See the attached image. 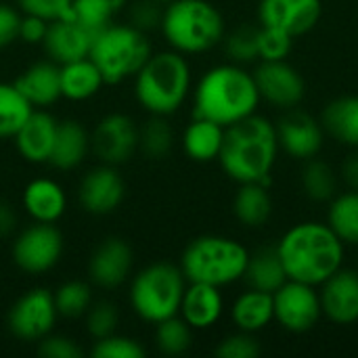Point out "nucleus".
<instances>
[{
	"instance_id": "nucleus-1",
	"label": "nucleus",
	"mask_w": 358,
	"mask_h": 358,
	"mask_svg": "<svg viewBox=\"0 0 358 358\" xmlns=\"http://www.w3.org/2000/svg\"><path fill=\"white\" fill-rule=\"evenodd\" d=\"M289 281L319 287L344 266L346 243L327 222H298L275 245Z\"/></svg>"
},
{
	"instance_id": "nucleus-2",
	"label": "nucleus",
	"mask_w": 358,
	"mask_h": 358,
	"mask_svg": "<svg viewBox=\"0 0 358 358\" xmlns=\"http://www.w3.org/2000/svg\"><path fill=\"white\" fill-rule=\"evenodd\" d=\"M279 155L277 126L264 115H250L224 130V143L218 155L222 172L235 182L273 185L271 172Z\"/></svg>"
},
{
	"instance_id": "nucleus-3",
	"label": "nucleus",
	"mask_w": 358,
	"mask_h": 358,
	"mask_svg": "<svg viewBox=\"0 0 358 358\" xmlns=\"http://www.w3.org/2000/svg\"><path fill=\"white\" fill-rule=\"evenodd\" d=\"M260 101L254 76L239 63H222L208 69L195 84L193 115L227 128L254 115Z\"/></svg>"
},
{
	"instance_id": "nucleus-4",
	"label": "nucleus",
	"mask_w": 358,
	"mask_h": 358,
	"mask_svg": "<svg viewBox=\"0 0 358 358\" xmlns=\"http://www.w3.org/2000/svg\"><path fill=\"white\" fill-rule=\"evenodd\" d=\"M193 73L187 57L174 48L151 52L134 76L136 103L149 115L176 113L191 94Z\"/></svg>"
},
{
	"instance_id": "nucleus-5",
	"label": "nucleus",
	"mask_w": 358,
	"mask_h": 358,
	"mask_svg": "<svg viewBox=\"0 0 358 358\" xmlns=\"http://www.w3.org/2000/svg\"><path fill=\"white\" fill-rule=\"evenodd\" d=\"M162 36L182 55H201L218 46L227 34L222 13L208 0H172L162 15Z\"/></svg>"
},
{
	"instance_id": "nucleus-6",
	"label": "nucleus",
	"mask_w": 358,
	"mask_h": 358,
	"mask_svg": "<svg viewBox=\"0 0 358 358\" xmlns=\"http://www.w3.org/2000/svg\"><path fill=\"white\" fill-rule=\"evenodd\" d=\"M248 260L250 250L241 241L224 235H201L182 250L178 266L189 283L224 287L243 279Z\"/></svg>"
},
{
	"instance_id": "nucleus-7",
	"label": "nucleus",
	"mask_w": 358,
	"mask_h": 358,
	"mask_svg": "<svg viewBox=\"0 0 358 358\" xmlns=\"http://www.w3.org/2000/svg\"><path fill=\"white\" fill-rule=\"evenodd\" d=\"M151 40L130 23H109L92 36L88 57L103 73L105 84H122L138 73L151 57Z\"/></svg>"
},
{
	"instance_id": "nucleus-8",
	"label": "nucleus",
	"mask_w": 358,
	"mask_h": 358,
	"mask_svg": "<svg viewBox=\"0 0 358 358\" xmlns=\"http://www.w3.org/2000/svg\"><path fill=\"white\" fill-rule=\"evenodd\" d=\"M187 283L180 266L153 262L134 275L128 292L130 308L141 321L157 325L178 315Z\"/></svg>"
},
{
	"instance_id": "nucleus-9",
	"label": "nucleus",
	"mask_w": 358,
	"mask_h": 358,
	"mask_svg": "<svg viewBox=\"0 0 358 358\" xmlns=\"http://www.w3.org/2000/svg\"><path fill=\"white\" fill-rule=\"evenodd\" d=\"M65 250L61 231L50 222H31L21 229L13 241L10 256L17 268L27 275H44L52 271Z\"/></svg>"
},
{
	"instance_id": "nucleus-10",
	"label": "nucleus",
	"mask_w": 358,
	"mask_h": 358,
	"mask_svg": "<svg viewBox=\"0 0 358 358\" xmlns=\"http://www.w3.org/2000/svg\"><path fill=\"white\" fill-rule=\"evenodd\" d=\"M59 313L55 296L46 287H31L10 306L6 315V327L13 338L21 342H40L52 334Z\"/></svg>"
},
{
	"instance_id": "nucleus-11",
	"label": "nucleus",
	"mask_w": 358,
	"mask_h": 358,
	"mask_svg": "<svg viewBox=\"0 0 358 358\" xmlns=\"http://www.w3.org/2000/svg\"><path fill=\"white\" fill-rule=\"evenodd\" d=\"M275 321L289 334H306L315 329L323 317L321 298L315 285L300 281H285L275 294Z\"/></svg>"
},
{
	"instance_id": "nucleus-12",
	"label": "nucleus",
	"mask_w": 358,
	"mask_h": 358,
	"mask_svg": "<svg viewBox=\"0 0 358 358\" xmlns=\"http://www.w3.org/2000/svg\"><path fill=\"white\" fill-rule=\"evenodd\" d=\"M138 124L126 113L103 115L90 132V153L101 164L122 166L138 151Z\"/></svg>"
},
{
	"instance_id": "nucleus-13",
	"label": "nucleus",
	"mask_w": 358,
	"mask_h": 358,
	"mask_svg": "<svg viewBox=\"0 0 358 358\" xmlns=\"http://www.w3.org/2000/svg\"><path fill=\"white\" fill-rule=\"evenodd\" d=\"M254 80L260 99L279 109H294L306 94V82L302 73L285 61H260L254 69Z\"/></svg>"
},
{
	"instance_id": "nucleus-14",
	"label": "nucleus",
	"mask_w": 358,
	"mask_h": 358,
	"mask_svg": "<svg viewBox=\"0 0 358 358\" xmlns=\"http://www.w3.org/2000/svg\"><path fill=\"white\" fill-rule=\"evenodd\" d=\"M126 197V182L115 166L101 164L84 174L78 187V199L84 212L92 216L113 214Z\"/></svg>"
},
{
	"instance_id": "nucleus-15",
	"label": "nucleus",
	"mask_w": 358,
	"mask_h": 358,
	"mask_svg": "<svg viewBox=\"0 0 358 358\" xmlns=\"http://www.w3.org/2000/svg\"><path fill=\"white\" fill-rule=\"evenodd\" d=\"M275 126L279 149H283L294 159H313L323 149L325 130L321 126V120L302 109H287V113H283V117Z\"/></svg>"
},
{
	"instance_id": "nucleus-16",
	"label": "nucleus",
	"mask_w": 358,
	"mask_h": 358,
	"mask_svg": "<svg viewBox=\"0 0 358 358\" xmlns=\"http://www.w3.org/2000/svg\"><path fill=\"white\" fill-rule=\"evenodd\" d=\"M321 15V0H260L258 4L260 25L283 29L294 38L313 31Z\"/></svg>"
},
{
	"instance_id": "nucleus-17",
	"label": "nucleus",
	"mask_w": 358,
	"mask_h": 358,
	"mask_svg": "<svg viewBox=\"0 0 358 358\" xmlns=\"http://www.w3.org/2000/svg\"><path fill=\"white\" fill-rule=\"evenodd\" d=\"M132 266H134L132 248L120 237H109L103 243H99L90 254L88 277L96 287L115 289L130 279Z\"/></svg>"
},
{
	"instance_id": "nucleus-18",
	"label": "nucleus",
	"mask_w": 358,
	"mask_h": 358,
	"mask_svg": "<svg viewBox=\"0 0 358 358\" xmlns=\"http://www.w3.org/2000/svg\"><path fill=\"white\" fill-rule=\"evenodd\" d=\"M319 287L323 317L336 325H355L358 321V271L342 266Z\"/></svg>"
},
{
	"instance_id": "nucleus-19",
	"label": "nucleus",
	"mask_w": 358,
	"mask_h": 358,
	"mask_svg": "<svg viewBox=\"0 0 358 358\" xmlns=\"http://www.w3.org/2000/svg\"><path fill=\"white\" fill-rule=\"evenodd\" d=\"M59 120L46 109H34L19 132L13 136L17 153L34 166L48 164L55 138H57Z\"/></svg>"
},
{
	"instance_id": "nucleus-20",
	"label": "nucleus",
	"mask_w": 358,
	"mask_h": 358,
	"mask_svg": "<svg viewBox=\"0 0 358 358\" xmlns=\"http://www.w3.org/2000/svg\"><path fill=\"white\" fill-rule=\"evenodd\" d=\"M90 44H92V34L84 29L80 23H76L71 17H65L48 23L42 48L50 61L63 65L88 57Z\"/></svg>"
},
{
	"instance_id": "nucleus-21",
	"label": "nucleus",
	"mask_w": 358,
	"mask_h": 358,
	"mask_svg": "<svg viewBox=\"0 0 358 358\" xmlns=\"http://www.w3.org/2000/svg\"><path fill=\"white\" fill-rule=\"evenodd\" d=\"M34 109H46L61 99V65L46 59L25 67L13 82Z\"/></svg>"
},
{
	"instance_id": "nucleus-22",
	"label": "nucleus",
	"mask_w": 358,
	"mask_h": 358,
	"mask_svg": "<svg viewBox=\"0 0 358 358\" xmlns=\"http://www.w3.org/2000/svg\"><path fill=\"white\" fill-rule=\"evenodd\" d=\"M21 206L31 222L55 224L67 212V193L55 178L40 176L25 185Z\"/></svg>"
},
{
	"instance_id": "nucleus-23",
	"label": "nucleus",
	"mask_w": 358,
	"mask_h": 358,
	"mask_svg": "<svg viewBox=\"0 0 358 358\" xmlns=\"http://www.w3.org/2000/svg\"><path fill=\"white\" fill-rule=\"evenodd\" d=\"M224 313V298L220 287L208 283H187L178 315L193 331L214 327Z\"/></svg>"
},
{
	"instance_id": "nucleus-24",
	"label": "nucleus",
	"mask_w": 358,
	"mask_h": 358,
	"mask_svg": "<svg viewBox=\"0 0 358 358\" xmlns=\"http://www.w3.org/2000/svg\"><path fill=\"white\" fill-rule=\"evenodd\" d=\"M90 153V132L78 120H63L57 128L48 164L57 170H76Z\"/></svg>"
},
{
	"instance_id": "nucleus-25",
	"label": "nucleus",
	"mask_w": 358,
	"mask_h": 358,
	"mask_svg": "<svg viewBox=\"0 0 358 358\" xmlns=\"http://www.w3.org/2000/svg\"><path fill=\"white\" fill-rule=\"evenodd\" d=\"M231 321L239 331L258 334L275 321L273 294L248 287L231 306Z\"/></svg>"
},
{
	"instance_id": "nucleus-26",
	"label": "nucleus",
	"mask_w": 358,
	"mask_h": 358,
	"mask_svg": "<svg viewBox=\"0 0 358 358\" xmlns=\"http://www.w3.org/2000/svg\"><path fill=\"white\" fill-rule=\"evenodd\" d=\"M103 86V73L90 57L61 65V99H67L71 103H84L96 96Z\"/></svg>"
},
{
	"instance_id": "nucleus-27",
	"label": "nucleus",
	"mask_w": 358,
	"mask_h": 358,
	"mask_svg": "<svg viewBox=\"0 0 358 358\" xmlns=\"http://www.w3.org/2000/svg\"><path fill=\"white\" fill-rule=\"evenodd\" d=\"M321 126L340 145L358 149V94H344L327 103L321 113Z\"/></svg>"
},
{
	"instance_id": "nucleus-28",
	"label": "nucleus",
	"mask_w": 358,
	"mask_h": 358,
	"mask_svg": "<svg viewBox=\"0 0 358 358\" xmlns=\"http://www.w3.org/2000/svg\"><path fill=\"white\" fill-rule=\"evenodd\" d=\"M224 126L208 120V117H195L182 132V149L189 159L208 164L218 159L222 143H224Z\"/></svg>"
},
{
	"instance_id": "nucleus-29",
	"label": "nucleus",
	"mask_w": 358,
	"mask_h": 358,
	"mask_svg": "<svg viewBox=\"0 0 358 358\" xmlns=\"http://www.w3.org/2000/svg\"><path fill=\"white\" fill-rule=\"evenodd\" d=\"M233 214L248 229H260L273 214L268 187L262 182H241L233 197Z\"/></svg>"
},
{
	"instance_id": "nucleus-30",
	"label": "nucleus",
	"mask_w": 358,
	"mask_h": 358,
	"mask_svg": "<svg viewBox=\"0 0 358 358\" xmlns=\"http://www.w3.org/2000/svg\"><path fill=\"white\" fill-rule=\"evenodd\" d=\"M243 279L254 289L275 294L287 281V275H285V268L277 254V248H262V250H256L254 254H250Z\"/></svg>"
},
{
	"instance_id": "nucleus-31",
	"label": "nucleus",
	"mask_w": 358,
	"mask_h": 358,
	"mask_svg": "<svg viewBox=\"0 0 358 358\" xmlns=\"http://www.w3.org/2000/svg\"><path fill=\"white\" fill-rule=\"evenodd\" d=\"M327 224L346 245H358V191L350 189L331 199Z\"/></svg>"
},
{
	"instance_id": "nucleus-32",
	"label": "nucleus",
	"mask_w": 358,
	"mask_h": 358,
	"mask_svg": "<svg viewBox=\"0 0 358 358\" xmlns=\"http://www.w3.org/2000/svg\"><path fill=\"white\" fill-rule=\"evenodd\" d=\"M34 111L13 82H0V141L13 138Z\"/></svg>"
},
{
	"instance_id": "nucleus-33",
	"label": "nucleus",
	"mask_w": 358,
	"mask_h": 358,
	"mask_svg": "<svg viewBox=\"0 0 358 358\" xmlns=\"http://www.w3.org/2000/svg\"><path fill=\"white\" fill-rule=\"evenodd\" d=\"M174 147V130L166 115H149L138 128V151L149 159H164Z\"/></svg>"
},
{
	"instance_id": "nucleus-34",
	"label": "nucleus",
	"mask_w": 358,
	"mask_h": 358,
	"mask_svg": "<svg viewBox=\"0 0 358 358\" xmlns=\"http://www.w3.org/2000/svg\"><path fill=\"white\" fill-rule=\"evenodd\" d=\"M302 191L313 201H331L338 191V176L334 168L317 157L306 159L302 170Z\"/></svg>"
},
{
	"instance_id": "nucleus-35",
	"label": "nucleus",
	"mask_w": 358,
	"mask_h": 358,
	"mask_svg": "<svg viewBox=\"0 0 358 358\" xmlns=\"http://www.w3.org/2000/svg\"><path fill=\"white\" fill-rule=\"evenodd\" d=\"M55 306L63 319H80L88 313L92 304V289L86 281L71 279L61 283L55 292Z\"/></svg>"
},
{
	"instance_id": "nucleus-36",
	"label": "nucleus",
	"mask_w": 358,
	"mask_h": 358,
	"mask_svg": "<svg viewBox=\"0 0 358 358\" xmlns=\"http://www.w3.org/2000/svg\"><path fill=\"white\" fill-rule=\"evenodd\" d=\"M193 344V329L189 323L176 315L155 325V346L166 357H180Z\"/></svg>"
},
{
	"instance_id": "nucleus-37",
	"label": "nucleus",
	"mask_w": 358,
	"mask_h": 358,
	"mask_svg": "<svg viewBox=\"0 0 358 358\" xmlns=\"http://www.w3.org/2000/svg\"><path fill=\"white\" fill-rule=\"evenodd\" d=\"M258 36H260V25H239L231 34H224V52L231 59V63H250L258 59Z\"/></svg>"
},
{
	"instance_id": "nucleus-38",
	"label": "nucleus",
	"mask_w": 358,
	"mask_h": 358,
	"mask_svg": "<svg viewBox=\"0 0 358 358\" xmlns=\"http://www.w3.org/2000/svg\"><path fill=\"white\" fill-rule=\"evenodd\" d=\"M69 17L94 36L103 27L113 23L115 10L107 0H71Z\"/></svg>"
},
{
	"instance_id": "nucleus-39",
	"label": "nucleus",
	"mask_w": 358,
	"mask_h": 358,
	"mask_svg": "<svg viewBox=\"0 0 358 358\" xmlns=\"http://www.w3.org/2000/svg\"><path fill=\"white\" fill-rule=\"evenodd\" d=\"M145 355H147V350L138 340L122 336L117 331L107 338L94 340V344L90 348L92 358H143Z\"/></svg>"
},
{
	"instance_id": "nucleus-40",
	"label": "nucleus",
	"mask_w": 358,
	"mask_h": 358,
	"mask_svg": "<svg viewBox=\"0 0 358 358\" xmlns=\"http://www.w3.org/2000/svg\"><path fill=\"white\" fill-rule=\"evenodd\" d=\"M84 317H86V331L92 340H101V338H107L117 331L120 310L115 304H111L107 300L92 302Z\"/></svg>"
},
{
	"instance_id": "nucleus-41",
	"label": "nucleus",
	"mask_w": 358,
	"mask_h": 358,
	"mask_svg": "<svg viewBox=\"0 0 358 358\" xmlns=\"http://www.w3.org/2000/svg\"><path fill=\"white\" fill-rule=\"evenodd\" d=\"M294 40L296 38L283 29L260 25L258 59L260 61H285L289 57V52L294 50Z\"/></svg>"
},
{
	"instance_id": "nucleus-42",
	"label": "nucleus",
	"mask_w": 358,
	"mask_h": 358,
	"mask_svg": "<svg viewBox=\"0 0 358 358\" xmlns=\"http://www.w3.org/2000/svg\"><path fill=\"white\" fill-rule=\"evenodd\" d=\"M214 355L218 358H256L262 355V346L256 334L237 329V334L220 340V344L214 348Z\"/></svg>"
},
{
	"instance_id": "nucleus-43",
	"label": "nucleus",
	"mask_w": 358,
	"mask_h": 358,
	"mask_svg": "<svg viewBox=\"0 0 358 358\" xmlns=\"http://www.w3.org/2000/svg\"><path fill=\"white\" fill-rule=\"evenodd\" d=\"M21 15H34L44 21H57L71 15V0H17Z\"/></svg>"
},
{
	"instance_id": "nucleus-44",
	"label": "nucleus",
	"mask_w": 358,
	"mask_h": 358,
	"mask_svg": "<svg viewBox=\"0 0 358 358\" xmlns=\"http://www.w3.org/2000/svg\"><path fill=\"white\" fill-rule=\"evenodd\" d=\"M162 15L164 8L159 6L157 0H138L128 8V23L147 34L149 29H159Z\"/></svg>"
},
{
	"instance_id": "nucleus-45",
	"label": "nucleus",
	"mask_w": 358,
	"mask_h": 358,
	"mask_svg": "<svg viewBox=\"0 0 358 358\" xmlns=\"http://www.w3.org/2000/svg\"><path fill=\"white\" fill-rule=\"evenodd\" d=\"M38 355L44 358H80L84 350L71 338L48 334L38 342Z\"/></svg>"
},
{
	"instance_id": "nucleus-46",
	"label": "nucleus",
	"mask_w": 358,
	"mask_h": 358,
	"mask_svg": "<svg viewBox=\"0 0 358 358\" xmlns=\"http://www.w3.org/2000/svg\"><path fill=\"white\" fill-rule=\"evenodd\" d=\"M21 10L17 6L0 2V50L19 40Z\"/></svg>"
},
{
	"instance_id": "nucleus-47",
	"label": "nucleus",
	"mask_w": 358,
	"mask_h": 358,
	"mask_svg": "<svg viewBox=\"0 0 358 358\" xmlns=\"http://www.w3.org/2000/svg\"><path fill=\"white\" fill-rule=\"evenodd\" d=\"M48 29V21L34 17V15H21L19 23V40L25 44H42Z\"/></svg>"
},
{
	"instance_id": "nucleus-48",
	"label": "nucleus",
	"mask_w": 358,
	"mask_h": 358,
	"mask_svg": "<svg viewBox=\"0 0 358 358\" xmlns=\"http://www.w3.org/2000/svg\"><path fill=\"white\" fill-rule=\"evenodd\" d=\"M17 224H19V218H17V212L15 208L0 199V237H8L17 231Z\"/></svg>"
},
{
	"instance_id": "nucleus-49",
	"label": "nucleus",
	"mask_w": 358,
	"mask_h": 358,
	"mask_svg": "<svg viewBox=\"0 0 358 358\" xmlns=\"http://www.w3.org/2000/svg\"><path fill=\"white\" fill-rule=\"evenodd\" d=\"M342 178L350 189L358 191V149H355L342 164Z\"/></svg>"
},
{
	"instance_id": "nucleus-50",
	"label": "nucleus",
	"mask_w": 358,
	"mask_h": 358,
	"mask_svg": "<svg viewBox=\"0 0 358 358\" xmlns=\"http://www.w3.org/2000/svg\"><path fill=\"white\" fill-rule=\"evenodd\" d=\"M109 4H111V8L115 10V15L120 13V10H124L126 6H128V0H107Z\"/></svg>"
},
{
	"instance_id": "nucleus-51",
	"label": "nucleus",
	"mask_w": 358,
	"mask_h": 358,
	"mask_svg": "<svg viewBox=\"0 0 358 358\" xmlns=\"http://www.w3.org/2000/svg\"><path fill=\"white\" fill-rule=\"evenodd\" d=\"M159 4H168V2H172V0H157Z\"/></svg>"
}]
</instances>
